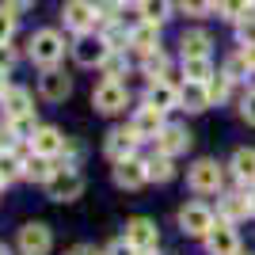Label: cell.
Returning a JSON list of instances; mask_svg holds the SVG:
<instances>
[{"label":"cell","mask_w":255,"mask_h":255,"mask_svg":"<svg viewBox=\"0 0 255 255\" xmlns=\"http://www.w3.org/2000/svg\"><path fill=\"white\" fill-rule=\"evenodd\" d=\"M240 115H244V122L255 126V92H248V96L240 99Z\"/></svg>","instance_id":"cell-37"},{"label":"cell","mask_w":255,"mask_h":255,"mask_svg":"<svg viewBox=\"0 0 255 255\" xmlns=\"http://www.w3.org/2000/svg\"><path fill=\"white\" fill-rule=\"evenodd\" d=\"M38 92H42L46 103H61V99L73 96V80H69L61 69H46L42 80H38Z\"/></svg>","instance_id":"cell-14"},{"label":"cell","mask_w":255,"mask_h":255,"mask_svg":"<svg viewBox=\"0 0 255 255\" xmlns=\"http://www.w3.org/2000/svg\"><path fill=\"white\" fill-rule=\"evenodd\" d=\"M248 213H252V202H248V187L244 191H233V194H221V202H217V217L229 225L244 221Z\"/></svg>","instance_id":"cell-17"},{"label":"cell","mask_w":255,"mask_h":255,"mask_svg":"<svg viewBox=\"0 0 255 255\" xmlns=\"http://www.w3.org/2000/svg\"><path fill=\"white\" fill-rule=\"evenodd\" d=\"M80 191H84V175L73 164H61L57 175L46 183V194H50L53 202H73V198H80Z\"/></svg>","instance_id":"cell-3"},{"label":"cell","mask_w":255,"mask_h":255,"mask_svg":"<svg viewBox=\"0 0 255 255\" xmlns=\"http://www.w3.org/2000/svg\"><path fill=\"white\" fill-rule=\"evenodd\" d=\"M248 8H252V0H217V11H221L225 19H233V23L244 19Z\"/></svg>","instance_id":"cell-32"},{"label":"cell","mask_w":255,"mask_h":255,"mask_svg":"<svg viewBox=\"0 0 255 255\" xmlns=\"http://www.w3.org/2000/svg\"><path fill=\"white\" fill-rule=\"evenodd\" d=\"M65 145H69V141L61 137V129H57V126H38V129H34V137H31L34 156H50V160L61 156Z\"/></svg>","instance_id":"cell-15"},{"label":"cell","mask_w":255,"mask_h":255,"mask_svg":"<svg viewBox=\"0 0 255 255\" xmlns=\"http://www.w3.org/2000/svg\"><path fill=\"white\" fill-rule=\"evenodd\" d=\"M11 65H15V50H8V42H4V46H0V69L8 73Z\"/></svg>","instance_id":"cell-40"},{"label":"cell","mask_w":255,"mask_h":255,"mask_svg":"<svg viewBox=\"0 0 255 255\" xmlns=\"http://www.w3.org/2000/svg\"><path fill=\"white\" fill-rule=\"evenodd\" d=\"M96 4V15H99V23H118V15H122V0H92Z\"/></svg>","instance_id":"cell-33"},{"label":"cell","mask_w":255,"mask_h":255,"mask_svg":"<svg viewBox=\"0 0 255 255\" xmlns=\"http://www.w3.org/2000/svg\"><path fill=\"white\" fill-rule=\"evenodd\" d=\"M129 129L137 133V141H145V137H152L156 141L160 137V129H164V111H156V107H137L133 111V118H129Z\"/></svg>","instance_id":"cell-12"},{"label":"cell","mask_w":255,"mask_h":255,"mask_svg":"<svg viewBox=\"0 0 255 255\" xmlns=\"http://www.w3.org/2000/svg\"><path fill=\"white\" fill-rule=\"evenodd\" d=\"M0 255H8V248H0Z\"/></svg>","instance_id":"cell-47"},{"label":"cell","mask_w":255,"mask_h":255,"mask_svg":"<svg viewBox=\"0 0 255 255\" xmlns=\"http://www.w3.org/2000/svg\"><path fill=\"white\" fill-rule=\"evenodd\" d=\"M61 53H65V38L57 31H34L31 42H27V57L34 65H42V69H53L61 61Z\"/></svg>","instance_id":"cell-1"},{"label":"cell","mask_w":255,"mask_h":255,"mask_svg":"<svg viewBox=\"0 0 255 255\" xmlns=\"http://www.w3.org/2000/svg\"><path fill=\"white\" fill-rule=\"evenodd\" d=\"M252 8H255V0H252Z\"/></svg>","instance_id":"cell-49"},{"label":"cell","mask_w":255,"mask_h":255,"mask_svg":"<svg viewBox=\"0 0 255 255\" xmlns=\"http://www.w3.org/2000/svg\"><path fill=\"white\" fill-rule=\"evenodd\" d=\"M191 149V129L187 126H164L156 137V152L160 156H179Z\"/></svg>","instance_id":"cell-16"},{"label":"cell","mask_w":255,"mask_h":255,"mask_svg":"<svg viewBox=\"0 0 255 255\" xmlns=\"http://www.w3.org/2000/svg\"><path fill=\"white\" fill-rule=\"evenodd\" d=\"M103 255H137V252H133V248L126 244V236H122V240H115V244H107Z\"/></svg>","instance_id":"cell-39"},{"label":"cell","mask_w":255,"mask_h":255,"mask_svg":"<svg viewBox=\"0 0 255 255\" xmlns=\"http://www.w3.org/2000/svg\"><path fill=\"white\" fill-rule=\"evenodd\" d=\"M61 19H65V27H69V31L88 34V31L99 23V15H96V4H92V0H65Z\"/></svg>","instance_id":"cell-6"},{"label":"cell","mask_w":255,"mask_h":255,"mask_svg":"<svg viewBox=\"0 0 255 255\" xmlns=\"http://www.w3.org/2000/svg\"><path fill=\"white\" fill-rule=\"evenodd\" d=\"M73 53H76V61L84 65V69H96V65H103L115 50L103 42V34H80L76 46H73Z\"/></svg>","instance_id":"cell-9"},{"label":"cell","mask_w":255,"mask_h":255,"mask_svg":"<svg viewBox=\"0 0 255 255\" xmlns=\"http://www.w3.org/2000/svg\"><path fill=\"white\" fill-rule=\"evenodd\" d=\"M129 46H133L141 57L156 53V50H160V27H156V23H145V19H141L137 27L129 31Z\"/></svg>","instance_id":"cell-18"},{"label":"cell","mask_w":255,"mask_h":255,"mask_svg":"<svg viewBox=\"0 0 255 255\" xmlns=\"http://www.w3.org/2000/svg\"><path fill=\"white\" fill-rule=\"evenodd\" d=\"M99 69H103V80H118V76L129 73V61H126V53H122V50H115L103 65H99Z\"/></svg>","instance_id":"cell-30"},{"label":"cell","mask_w":255,"mask_h":255,"mask_svg":"<svg viewBox=\"0 0 255 255\" xmlns=\"http://www.w3.org/2000/svg\"><path fill=\"white\" fill-rule=\"evenodd\" d=\"M103 152L115 160V164L133 160V156H137V133H133V129H111L107 141H103Z\"/></svg>","instance_id":"cell-11"},{"label":"cell","mask_w":255,"mask_h":255,"mask_svg":"<svg viewBox=\"0 0 255 255\" xmlns=\"http://www.w3.org/2000/svg\"><path fill=\"white\" fill-rule=\"evenodd\" d=\"M141 69H145V76H149V84H152V80H164V73H168V53H164V50L149 53Z\"/></svg>","instance_id":"cell-31"},{"label":"cell","mask_w":255,"mask_h":255,"mask_svg":"<svg viewBox=\"0 0 255 255\" xmlns=\"http://www.w3.org/2000/svg\"><path fill=\"white\" fill-rule=\"evenodd\" d=\"M0 191H4V183H0Z\"/></svg>","instance_id":"cell-48"},{"label":"cell","mask_w":255,"mask_h":255,"mask_svg":"<svg viewBox=\"0 0 255 255\" xmlns=\"http://www.w3.org/2000/svg\"><path fill=\"white\" fill-rule=\"evenodd\" d=\"M8 92H11V84H8V73H4V69H0V99L8 96Z\"/></svg>","instance_id":"cell-43"},{"label":"cell","mask_w":255,"mask_h":255,"mask_svg":"<svg viewBox=\"0 0 255 255\" xmlns=\"http://www.w3.org/2000/svg\"><path fill=\"white\" fill-rule=\"evenodd\" d=\"M206 252H210V255H240L236 229L229 221H217L210 233H206Z\"/></svg>","instance_id":"cell-10"},{"label":"cell","mask_w":255,"mask_h":255,"mask_svg":"<svg viewBox=\"0 0 255 255\" xmlns=\"http://www.w3.org/2000/svg\"><path fill=\"white\" fill-rule=\"evenodd\" d=\"M0 103H4V118H23V115H31V92H27V88H11Z\"/></svg>","instance_id":"cell-23"},{"label":"cell","mask_w":255,"mask_h":255,"mask_svg":"<svg viewBox=\"0 0 255 255\" xmlns=\"http://www.w3.org/2000/svg\"><path fill=\"white\" fill-rule=\"evenodd\" d=\"M229 171L236 175V183L255 187V149H236L233 160H229Z\"/></svg>","instance_id":"cell-20"},{"label":"cell","mask_w":255,"mask_h":255,"mask_svg":"<svg viewBox=\"0 0 255 255\" xmlns=\"http://www.w3.org/2000/svg\"><path fill=\"white\" fill-rule=\"evenodd\" d=\"M240 57H244L248 69H255V46H244V50H240Z\"/></svg>","instance_id":"cell-41"},{"label":"cell","mask_w":255,"mask_h":255,"mask_svg":"<svg viewBox=\"0 0 255 255\" xmlns=\"http://www.w3.org/2000/svg\"><path fill=\"white\" fill-rule=\"evenodd\" d=\"M23 164H27V152L23 149H8L0 152V183H11L23 175Z\"/></svg>","instance_id":"cell-24"},{"label":"cell","mask_w":255,"mask_h":255,"mask_svg":"<svg viewBox=\"0 0 255 255\" xmlns=\"http://www.w3.org/2000/svg\"><path fill=\"white\" fill-rule=\"evenodd\" d=\"M122 4H137V8H141V4H145V0H122Z\"/></svg>","instance_id":"cell-46"},{"label":"cell","mask_w":255,"mask_h":255,"mask_svg":"<svg viewBox=\"0 0 255 255\" xmlns=\"http://www.w3.org/2000/svg\"><path fill=\"white\" fill-rule=\"evenodd\" d=\"M206 92H210V103H225L229 92H233V76L229 73H213L210 80H206Z\"/></svg>","instance_id":"cell-28"},{"label":"cell","mask_w":255,"mask_h":255,"mask_svg":"<svg viewBox=\"0 0 255 255\" xmlns=\"http://www.w3.org/2000/svg\"><path fill=\"white\" fill-rule=\"evenodd\" d=\"M141 15H145V23H164L171 15V0H145V4H141Z\"/></svg>","instance_id":"cell-29"},{"label":"cell","mask_w":255,"mask_h":255,"mask_svg":"<svg viewBox=\"0 0 255 255\" xmlns=\"http://www.w3.org/2000/svg\"><path fill=\"white\" fill-rule=\"evenodd\" d=\"M69 255H96V252H92V248H88V244H80V248H73V252H69Z\"/></svg>","instance_id":"cell-44"},{"label":"cell","mask_w":255,"mask_h":255,"mask_svg":"<svg viewBox=\"0 0 255 255\" xmlns=\"http://www.w3.org/2000/svg\"><path fill=\"white\" fill-rule=\"evenodd\" d=\"M92 107H96L99 115H118V111L129 107V88L122 84V80H103V84L92 92Z\"/></svg>","instance_id":"cell-4"},{"label":"cell","mask_w":255,"mask_h":255,"mask_svg":"<svg viewBox=\"0 0 255 255\" xmlns=\"http://www.w3.org/2000/svg\"><path fill=\"white\" fill-rule=\"evenodd\" d=\"M179 46H183V57H210V34L206 31H183Z\"/></svg>","instance_id":"cell-25"},{"label":"cell","mask_w":255,"mask_h":255,"mask_svg":"<svg viewBox=\"0 0 255 255\" xmlns=\"http://www.w3.org/2000/svg\"><path fill=\"white\" fill-rule=\"evenodd\" d=\"M4 4H8L11 11H27V8H31V4H34V0H4Z\"/></svg>","instance_id":"cell-42"},{"label":"cell","mask_w":255,"mask_h":255,"mask_svg":"<svg viewBox=\"0 0 255 255\" xmlns=\"http://www.w3.org/2000/svg\"><path fill=\"white\" fill-rule=\"evenodd\" d=\"M23 175L46 187V183H50L53 175H57V164H53L50 156H27V164H23Z\"/></svg>","instance_id":"cell-22"},{"label":"cell","mask_w":255,"mask_h":255,"mask_svg":"<svg viewBox=\"0 0 255 255\" xmlns=\"http://www.w3.org/2000/svg\"><path fill=\"white\" fill-rule=\"evenodd\" d=\"M11 34H15V11H11L8 4H0V46L8 42Z\"/></svg>","instance_id":"cell-35"},{"label":"cell","mask_w":255,"mask_h":255,"mask_svg":"<svg viewBox=\"0 0 255 255\" xmlns=\"http://www.w3.org/2000/svg\"><path fill=\"white\" fill-rule=\"evenodd\" d=\"M145 103L168 115V111H175V107H179V88L168 84V80H152V84H149V96H145Z\"/></svg>","instance_id":"cell-19"},{"label":"cell","mask_w":255,"mask_h":255,"mask_svg":"<svg viewBox=\"0 0 255 255\" xmlns=\"http://www.w3.org/2000/svg\"><path fill=\"white\" fill-rule=\"evenodd\" d=\"M53 248V233H50V225L42 221H27L19 229V252L23 255H50Z\"/></svg>","instance_id":"cell-8"},{"label":"cell","mask_w":255,"mask_h":255,"mask_svg":"<svg viewBox=\"0 0 255 255\" xmlns=\"http://www.w3.org/2000/svg\"><path fill=\"white\" fill-rule=\"evenodd\" d=\"M225 73H229V76H233V80H240V76H244V73H248V65H244V57H240V53H236V57H233V61H229V65H225Z\"/></svg>","instance_id":"cell-38"},{"label":"cell","mask_w":255,"mask_h":255,"mask_svg":"<svg viewBox=\"0 0 255 255\" xmlns=\"http://www.w3.org/2000/svg\"><path fill=\"white\" fill-rule=\"evenodd\" d=\"M240 255H244V252H240Z\"/></svg>","instance_id":"cell-50"},{"label":"cell","mask_w":255,"mask_h":255,"mask_svg":"<svg viewBox=\"0 0 255 255\" xmlns=\"http://www.w3.org/2000/svg\"><path fill=\"white\" fill-rule=\"evenodd\" d=\"M145 171H149V183H168L175 179V164H171V156H149L145 160Z\"/></svg>","instance_id":"cell-27"},{"label":"cell","mask_w":255,"mask_h":255,"mask_svg":"<svg viewBox=\"0 0 255 255\" xmlns=\"http://www.w3.org/2000/svg\"><path fill=\"white\" fill-rule=\"evenodd\" d=\"M126 244L133 248L137 255H152L160 248V229L156 221H149V217H133V221L126 225Z\"/></svg>","instance_id":"cell-5"},{"label":"cell","mask_w":255,"mask_h":255,"mask_svg":"<svg viewBox=\"0 0 255 255\" xmlns=\"http://www.w3.org/2000/svg\"><path fill=\"white\" fill-rule=\"evenodd\" d=\"M213 4L217 0H179V11L183 15H194V19H202V15H210Z\"/></svg>","instance_id":"cell-34"},{"label":"cell","mask_w":255,"mask_h":255,"mask_svg":"<svg viewBox=\"0 0 255 255\" xmlns=\"http://www.w3.org/2000/svg\"><path fill=\"white\" fill-rule=\"evenodd\" d=\"M236 34H240V46H255V15H244L236 23Z\"/></svg>","instance_id":"cell-36"},{"label":"cell","mask_w":255,"mask_h":255,"mask_svg":"<svg viewBox=\"0 0 255 255\" xmlns=\"http://www.w3.org/2000/svg\"><path fill=\"white\" fill-rule=\"evenodd\" d=\"M179 103L187 107V111H206V107H213L210 103V92H206V84H194V80H183V88H179Z\"/></svg>","instance_id":"cell-21"},{"label":"cell","mask_w":255,"mask_h":255,"mask_svg":"<svg viewBox=\"0 0 255 255\" xmlns=\"http://www.w3.org/2000/svg\"><path fill=\"white\" fill-rule=\"evenodd\" d=\"M213 76L210 57H183V80H194V84H206Z\"/></svg>","instance_id":"cell-26"},{"label":"cell","mask_w":255,"mask_h":255,"mask_svg":"<svg viewBox=\"0 0 255 255\" xmlns=\"http://www.w3.org/2000/svg\"><path fill=\"white\" fill-rule=\"evenodd\" d=\"M248 202H252V217H255V187L248 191Z\"/></svg>","instance_id":"cell-45"},{"label":"cell","mask_w":255,"mask_h":255,"mask_svg":"<svg viewBox=\"0 0 255 255\" xmlns=\"http://www.w3.org/2000/svg\"><path fill=\"white\" fill-rule=\"evenodd\" d=\"M149 183V171H145V160H122V164H115V187H122V191H141Z\"/></svg>","instance_id":"cell-13"},{"label":"cell","mask_w":255,"mask_h":255,"mask_svg":"<svg viewBox=\"0 0 255 255\" xmlns=\"http://www.w3.org/2000/svg\"><path fill=\"white\" fill-rule=\"evenodd\" d=\"M213 225H217V221H213V210L202 206V202H187L179 210V229L187 236H202V240H206V233H210Z\"/></svg>","instance_id":"cell-7"},{"label":"cell","mask_w":255,"mask_h":255,"mask_svg":"<svg viewBox=\"0 0 255 255\" xmlns=\"http://www.w3.org/2000/svg\"><path fill=\"white\" fill-rule=\"evenodd\" d=\"M187 183H191L194 194H221L225 187V164H217V160H198L191 171H187Z\"/></svg>","instance_id":"cell-2"}]
</instances>
